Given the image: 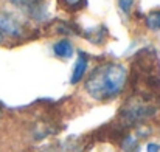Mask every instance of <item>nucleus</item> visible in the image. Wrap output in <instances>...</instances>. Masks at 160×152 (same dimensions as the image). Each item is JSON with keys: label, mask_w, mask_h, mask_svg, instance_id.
Instances as JSON below:
<instances>
[{"label": "nucleus", "mask_w": 160, "mask_h": 152, "mask_svg": "<svg viewBox=\"0 0 160 152\" xmlns=\"http://www.w3.org/2000/svg\"><path fill=\"white\" fill-rule=\"evenodd\" d=\"M62 2H64L65 6H68V8H72V9H78V8H81L82 3H84V0H62Z\"/></svg>", "instance_id": "6e6552de"}, {"label": "nucleus", "mask_w": 160, "mask_h": 152, "mask_svg": "<svg viewBox=\"0 0 160 152\" xmlns=\"http://www.w3.org/2000/svg\"><path fill=\"white\" fill-rule=\"evenodd\" d=\"M146 151L148 152H159L160 151V146L157 143H149L148 146H146Z\"/></svg>", "instance_id": "1a4fd4ad"}, {"label": "nucleus", "mask_w": 160, "mask_h": 152, "mask_svg": "<svg viewBox=\"0 0 160 152\" xmlns=\"http://www.w3.org/2000/svg\"><path fill=\"white\" fill-rule=\"evenodd\" d=\"M128 81V70L121 64L107 62L98 65L86 81V92L97 101H106L117 96Z\"/></svg>", "instance_id": "f257e3e1"}, {"label": "nucleus", "mask_w": 160, "mask_h": 152, "mask_svg": "<svg viewBox=\"0 0 160 152\" xmlns=\"http://www.w3.org/2000/svg\"><path fill=\"white\" fill-rule=\"evenodd\" d=\"M87 64H89V61H87V56L81 51L79 53V57H78V61H76V64H75V70H73V75H72V84H78L81 79H82V76L86 75V70H87Z\"/></svg>", "instance_id": "20e7f679"}, {"label": "nucleus", "mask_w": 160, "mask_h": 152, "mask_svg": "<svg viewBox=\"0 0 160 152\" xmlns=\"http://www.w3.org/2000/svg\"><path fill=\"white\" fill-rule=\"evenodd\" d=\"M0 34H9V36H19L22 34V27L20 23L9 16L8 12L0 9Z\"/></svg>", "instance_id": "f03ea898"}, {"label": "nucleus", "mask_w": 160, "mask_h": 152, "mask_svg": "<svg viewBox=\"0 0 160 152\" xmlns=\"http://www.w3.org/2000/svg\"><path fill=\"white\" fill-rule=\"evenodd\" d=\"M53 53L61 59H68L73 56V44L67 39H61L53 44Z\"/></svg>", "instance_id": "7ed1b4c3"}, {"label": "nucleus", "mask_w": 160, "mask_h": 152, "mask_svg": "<svg viewBox=\"0 0 160 152\" xmlns=\"http://www.w3.org/2000/svg\"><path fill=\"white\" fill-rule=\"evenodd\" d=\"M118 6L124 14H129L134 6V0H118Z\"/></svg>", "instance_id": "0eeeda50"}, {"label": "nucleus", "mask_w": 160, "mask_h": 152, "mask_svg": "<svg viewBox=\"0 0 160 152\" xmlns=\"http://www.w3.org/2000/svg\"><path fill=\"white\" fill-rule=\"evenodd\" d=\"M145 23L148 27L149 31H154V33H160V11H152L146 16L145 19Z\"/></svg>", "instance_id": "39448f33"}, {"label": "nucleus", "mask_w": 160, "mask_h": 152, "mask_svg": "<svg viewBox=\"0 0 160 152\" xmlns=\"http://www.w3.org/2000/svg\"><path fill=\"white\" fill-rule=\"evenodd\" d=\"M11 5L20 8V9H25V11H33V9H38L42 3V0H8Z\"/></svg>", "instance_id": "423d86ee"}]
</instances>
